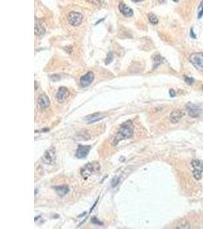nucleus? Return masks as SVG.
Returning <instances> with one entry per match:
<instances>
[{
    "label": "nucleus",
    "instance_id": "nucleus-5",
    "mask_svg": "<svg viewBox=\"0 0 203 229\" xmlns=\"http://www.w3.org/2000/svg\"><path fill=\"white\" fill-rule=\"evenodd\" d=\"M68 22L72 26H78L82 23L83 19V16L78 11H70L67 17Z\"/></svg>",
    "mask_w": 203,
    "mask_h": 229
},
{
    "label": "nucleus",
    "instance_id": "nucleus-2",
    "mask_svg": "<svg viewBox=\"0 0 203 229\" xmlns=\"http://www.w3.org/2000/svg\"><path fill=\"white\" fill-rule=\"evenodd\" d=\"M100 170V165L98 163L93 162L88 163L81 170V174L84 179H87L90 175L97 173Z\"/></svg>",
    "mask_w": 203,
    "mask_h": 229
},
{
    "label": "nucleus",
    "instance_id": "nucleus-12",
    "mask_svg": "<svg viewBox=\"0 0 203 229\" xmlns=\"http://www.w3.org/2000/svg\"><path fill=\"white\" fill-rule=\"evenodd\" d=\"M104 118V116L103 115L100 113H95L93 115H90L88 116L87 117L84 118V120L86 121L88 124H90V123H94L97 122L98 121H100L101 119Z\"/></svg>",
    "mask_w": 203,
    "mask_h": 229
},
{
    "label": "nucleus",
    "instance_id": "nucleus-30",
    "mask_svg": "<svg viewBox=\"0 0 203 229\" xmlns=\"http://www.w3.org/2000/svg\"><path fill=\"white\" fill-rule=\"evenodd\" d=\"M158 1L160 3H161V4H162V3H164V2H165L167 0H158Z\"/></svg>",
    "mask_w": 203,
    "mask_h": 229
},
{
    "label": "nucleus",
    "instance_id": "nucleus-11",
    "mask_svg": "<svg viewBox=\"0 0 203 229\" xmlns=\"http://www.w3.org/2000/svg\"><path fill=\"white\" fill-rule=\"evenodd\" d=\"M186 110H187L189 116L192 118H196L198 117L200 112V109L198 105L194 104H189L186 105Z\"/></svg>",
    "mask_w": 203,
    "mask_h": 229
},
{
    "label": "nucleus",
    "instance_id": "nucleus-1",
    "mask_svg": "<svg viewBox=\"0 0 203 229\" xmlns=\"http://www.w3.org/2000/svg\"><path fill=\"white\" fill-rule=\"evenodd\" d=\"M134 127L131 121H127L124 122L119 128L117 135L114 140V145H117L120 141L130 138L133 134Z\"/></svg>",
    "mask_w": 203,
    "mask_h": 229
},
{
    "label": "nucleus",
    "instance_id": "nucleus-6",
    "mask_svg": "<svg viewBox=\"0 0 203 229\" xmlns=\"http://www.w3.org/2000/svg\"><path fill=\"white\" fill-rule=\"evenodd\" d=\"M56 157V148L52 146L45 151L43 157V162L46 164H51L55 161Z\"/></svg>",
    "mask_w": 203,
    "mask_h": 229
},
{
    "label": "nucleus",
    "instance_id": "nucleus-18",
    "mask_svg": "<svg viewBox=\"0 0 203 229\" xmlns=\"http://www.w3.org/2000/svg\"><path fill=\"white\" fill-rule=\"evenodd\" d=\"M178 228H190V223L188 222V221L186 220H181L179 222L178 225H177Z\"/></svg>",
    "mask_w": 203,
    "mask_h": 229
},
{
    "label": "nucleus",
    "instance_id": "nucleus-29",
    "mask_svg": "<svg viewBox=\"0 0 203 229\" xmlns=\"http://www.w3.org/2000/svg\"><path fill=\"white\" fill-rule=\"evenodd\" d=\"M132 1L134 2H142V1H144V0H132Z\"/></svg>",
    "mask_w": 203,
    "mask_h": 229
},
{
    "label": "nucleus",
    "instance_id": "nucleus-27",
    "mask_svg": "<svg viewBox=\"0 0 203 229\" xmlns=\"http://www.w3.org/2000/svg\"><path fill=\"white\" fill-rule=\"evenodd\" d=\"M190 37H192V38H196V35H195L194 32H193V30H192V28H191V30H190Z\"/></svg>",
    "mask_w": 203,
    "mask_h": 229
},
{
    "label": "nucleus",
    "instance_id": "nucleus-14",
    "mask_svg": "<svg viewBox=\"0 0 203 229\" xmlns=\"http://www.w3.org/2000/svg\"><path fill=\"white\" fill-rule=\"evenodd\" d=\"M34 31H35V35L37 36L43 35L45 33L44 26L43 25L42 22L39 19H37V18L35 19V28H34Z\"/></svg>",
    "mask_w": 203,
    "mask_h": 229
},
{
    "label": "nucleus",
    "instance_id": "nucleus-13",
    "mask_svg": "<svg viewBox=\"0 0 203 229\" xmlns=\"http://www.w3.org/2000/svg\"><path fill=\"white\" fill-rule=\"evenodd\" d=\"M119 11H121L122 14L124 15L126 17H131L133 16V9L128 7L124 3H120L119 5Z\"/></svg>",
    "mask_w": 203,
    "mask_h": 229
},
{
    "label": "nucleus",
    "instance_id": "nucleus-24",
    "mask_svg": "<svg viewBox=\"0 0 203 229\" xmlns=\"http://www.w3.org/2000/svg\"><path fill=\"white\" fill-rule=\"evenodd\" d=\"M91 221H92V222L94 223V224H97V225H102V223L100 222L99 221H98V219H97V218H95V217L92 218Z\"/></svg>",
    "mask_w": 203,
    "mask_h": 229
},
{
    "label": "nucleus",
    "instance_id": "nucleus-7",
    "mask_svg": "<svg viewBox=\"0 0 203 229\" xmlns=\"http://www.w3.org/2000/svg\"><path fill=\"white\" fill-rule=\"evenodd\" d=\"M94 79V75L92 72H88L85 75L82 76L80 79V83L83 87H87L90 86Z\"/></svg>",
    "mask_w": 203,
    "mask_h": 229
},
{
    "label": "nucleus",
    "instance_id": "nucleus-8",
    "mask_svg": "<svg viewBox=\"0 0 203 229\" xmlns=\"http://www.w3.org/2000/svg\"><path fill=\"white\" fill-rule=\"evenodd\" d=\"M184 116H185L184 111H183L182 109H177V110H174L170 113V121L172 123L175 124V123L178 122Z\"/></svg>",
    "mask_w": 203,
    "mask_h": 229
},
{
    "label": "nucleus",
    "instance_id": "nucleus-25",
    "mask_svg": "<svg viewBox=\"0 0 203 229\" xmlns=\"http://www.w3.org/2000/svg\"><path fill=\"white\" fill-rule=\"evenodd\" d=\"M170 96L171 97H175L176 96V93L174 89H170Z\"/></svg>",
    "mask_w": 203,
    "mask_h": 229
},
{
    "label": "nucleus",
    "instance_id": "nucleus-4",
    "mask_svg": "<svg viewBox=\"0 0 203 229\" xmlns=\"http://www.w3.org/2000/svg\"><path fill=\"white\" fill-rule=\"evenodd\" d=\"M190 62L199 70H203V53H194L189 58Z\"/></svg>",
    "mask_w": 203,
    "mask_h": 229
},
{
    "label": "nucleus",
    "instance_id": "nucleus-28",
    "mask_svg": "<svg viewBox=\"0 0 203 229\" xmlns=\"http://www.w3.org/2000/svg\"><path fill=\"white\" fill-rule=\"evenodd\" d=\"M202 16H203V7H202V9L201 11H199V15H198V18H201L202 17Z\"/></svg>",
    "mask_w": 203,
    "mask_h": 229
},
{
    "label": "nucleus",
    "instance_id": "nucleus-26",
    "mask_svg": "<svg viewBox=\"0 0 203 229\" xmlns=\"http://www.w3.org/2000/svg\"><path fill=\"white\" fill-rule=\"evenodd\" d=\"M56 78H57V79H60V77L58 76V75H53V76H51V79H52L53 81H56V80H55Z\"/></svg>",
    "mask_w": 203,
    "mask_h": 229
},
{
    "label": "nucleus",
    "instance_id": "nucleus-20",
    "mask_svg": "<svg viewBox=\"0 0 203 229\" xmlns=\"http://www.w3.org/2000/svg\"><path fill=\"white\" fill-rule=\"evenodd\" d=\"M161 56L160 55L155 56V60H155V62H154V63H155V64H154V68H157V66H158V65L161 63Z\"/></svg>",
    "mask_w": 203,
    "mask_h": 229
},
{
    "label": "nucleus",
    "instance_id": "nucleus-31",
    "mask_svg": "<svg viewBox=\"0 0 203 229\" xmlns=\"http://www.w3.org/2000/svg\"><path fill=\"white\" fill-rule=\"evenodd\" d=\"M173 1H174V2H177L178 1H179V0H173Z\"/></svg>",
    "mask_w": 203,
    "mask_h": 229
},
{
    "label": "nucleus",
    "instance_id": "nucleus-21",
    "mask_svg": "<svg viewBox=\"0 0 203 229\" xmlns=\"http://www.w3.org/2000/svg\"><path fill=\"white\" fill-rule=\"evenodd\" d=\"M184 79H185V82L189 85H192V83L194 82V79H193V78H190L185 76H184Z\"/></svg>",
    "mask_w": 203,
    "mask_h": 229
},
{
    "label": "nucleus",
    "instance_id": "nucleus-23",
    "mask_svg": "<svg viewBox=\"0 0 203 229\" xmlns=\"http://www.w3.org/2000/svg\"><path fill=\"white\" fill-rule=\"evenodd\" d=\"M87 1H88L90 3H93V4L95 5H100L102 2V0H87Z\"/></svg>",
    "mask_w": 203,
    "mask_h": 229
},
{
    "label": "nucleus",
    "instance_id": "nucleus-16",
    "mask_svg": "<svg viewBox=\"0 0 203 229\" xmlns=\"http://www.w3.org/2000/svg\"><path fill=\"white\" fill-rule=\"evenodd\" d=\"M55 191L56 193L60 196H66L68 192H69V188L68 186H57L54 187Z\"/></svg>",
    "mask_w": 203,
    "mask_h": 229
},
{
    "label": "nucleus",
    "instance_id": "nucleus-22",
    "mask_svg": "<svg viewBox=\"0 0 203 229\" xmlns=\"http://www.w3.org/2000/svg\"><path fill=\"white\" fill-rule=\"evenodd\" d=\"M119 177H115V178L113 179V180H112V186L113 187H115L117 186V185L119 184Z\"/></svg>",
    "mask_w": 203,
    "mask_h": 229
},
{
    "label": "nucleus",
    "instance_id": "nucleus-10",
    "mask_svg": "<svg viewBox=\"0 0 203 229\" xmlns=\"http://www.w3.org/2000/svg\"><path fill=\"white\" fill-rule=\"evenodd\" d=\"M68 95H69V92H68V89L67 88L64 86L60 87L58 90L57 94H56V99H57L58 102L60 103L63 102L66 99Z\"/></svg>",
    "mask_w": 203,
    "mask_h": 229
},
{
    "label": "nucleus",
    "instance_id": "nucleus-9",
    "mask_svg": "<svg viewBox=\"0 0 203 229\" xmlns=\"http://www.w3.org/2000/svg\"><path fill=\"white\" fill-rule=\"evenodd\" d=\"M90 150V146H82V145H80L78 147L77 151H76V153H75L76 157L79 158V159L85 158L89 153Z\"/></svg>",
    "mask_w": 203,
    "mask_h": 229
},
{
    "label": "nucleus",
    "instance_id": "nucleus-15",
    "mask_svg": "<svg viewBox=\"0 0 203 229\" xmlns=\"http://www.w3.org/2000/svg\"><path fill=\"white\" fill-rule=\"evenodd\" d=\"M38 104L40 105L41 108H46L48 107L50 105V99L47 97V96H46L45 94H42L39 96L38 98Z\"/></svg>",
    "mask_w": 203,
    "mask_h": 229
},
{
    "label": "nucleus",
    "instance_id": "nucleus-32",
    "mask_svg": "<svg viewBox=\"0 0 203 229\" xmlns=\"http://www.w3.org/2000/svg\"><path fill=\"white\" fill-rule=\"evenodd\" d=\"M202 90H203V86H202Z\"/></svg>",
    "mask_w": 203,
    "mask_h": 229
},
{
    "label": "nucleus",
    "instance_id": "nucleus-3",
    "mask_svg": "<svg viewBox=\"0 0 203 229\" xmlns=\"http://www.w3.org/2000/svg\"><path fill=\"white\" fill-rule=\"evenodd\" d=\"M193 167V176L196 180H200L203 174V162L201 160H193L191 163Z\"/></svg>",
    "mask_w": 203,
    "mask_h": 229
},
{
    "label": "nucleus",
    "instance_id": "nucleus-17",
    "mask_svg": "<svg viewBox=\"0 0 203 229\" xmlns=\"http://www.w3.org/2000/svg\"><path fill=\"white\" fill-rule=\"evenodd\" d=\"M148 18L149 22H150L151 24H153V25H157V23H158V18H157V16H155L154 13H152V12L148 13Z\"/></svg>",
    "mask_w": 203,
    "mask_h": 229
},
{
    "label": "nucleus",
    "instance_id": "nucleus-19",
    "mask_svg": "<svg viewBox=\"0 0 203 229\" xmlns=\"http://www.w3.org/2000/svg\"><path fill=\"white\" fill-rule=\"evenodd\" d=\"M113 53H112V52H110V53L107 54V58L106 60H105V64H109V63H111L112 61H113Z\"/></svg>",
    "mask_w": 203,
    "mask_h": 229
}]
</instances>
